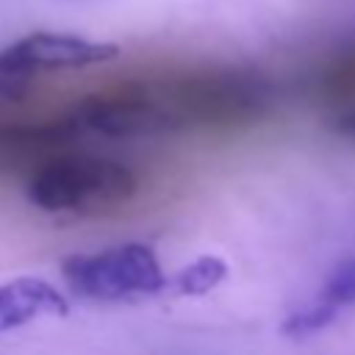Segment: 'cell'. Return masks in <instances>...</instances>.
<instances>
[{"instance_id":"obj_1","label":"cell","mask_w":355,"mask_h":355,"mask_svg":"<svg viewBox=\"0 0 355 355\" xmlns=\"http://www.w3.org/2000/svg\"><path fill=\"white\" fill-rule=\"evenodd\" d=\"M164 103L183 128H239L266 114L272 86L239 67H200L158 80Z\"/></svg>"},{"instance_id":"obj_2","label":"cell","mask_w":355,"mask_h":355,"mask_svg":"<svg viewBox=\"0 0 355 355\" xmlns=\"http://www.w3.org/2000/svg\"><path fill=\"white\" fill-rule=\"evenodd\" d=\"M136 189V175L119 161L58 153L31 175L28 200L50 214H105L128 202Z\"/></svg>"},{"instance_id":"obj_3","label":"cell","mask_w":355,"mask_h":355,"mask_svg":"<svg viewBox=\"0 0 355 355\" xmlns=\"http://www.w3.org/2000/svg\"><path fill=\"white\" fill-rule=\"evenodd\" d=\"M61 277L75 294L100 302L158 294L169 280L153 247L139 241L114 244L100 252L69 255L61 263Z\"/></svg>"},{"instance_id":"obj_4","label":"cell","mask_w":355,"mask_h":355,"mask_svg":"<svg viewBox=\"0 0 355 355\" xmlns=\"http://www.w3.org/2000/svg\"><path fill=\"white\" fill-rule=\"evenodd\" d=\"M72 125L83 133H97L108 139H136L161 136L178 130L158 80H122L105 86L94 94L80 97L69 114Z\"/></svg>"},{"instance_id":"obj_5","label":"cell","mask_w":355,"mask_h":355,"mask_svg":"<svg viewBox=\"0 0 355 355\" xmlns=\"http://www.w3.org/2000/svg\"><path fill=\"white\" fill-rule=\"evenodd\" d=\"M116 55L114 44L103 42H89L83 36L72 33H50V31H36L6 50H0V78L22 94L31 78L42 72H58V69H83L92 64L111 61Z\"/></svg>"},{"instance_id":"obj_6","label":"cell","mask_w":355,"mask_h":355,"mask_svg":"<svg viewBox=\"0 0 355 355\" xmlns=\"http://www.w3.org/2000/svg\"><path fill=\"white\" fill-rule=\"evenodd\" d=\"M80 130L64 114L50 122H14L0 125V161H33L44 164L47 158L64 153L69 141H75Z\"/></svg>"},{"instance_id":"obj_7","label":"cell","mask_w":355,"mask_h":355,"mask_svg":"<svg viewBox=\"0 0 355 355\" xmlns=\"http://www.w3.org/2000/svg\"><path fill=\"white\" fill-rule=\"evenodd\" d=\"M47 313H67L64 294L42 277H17L0 286V333Z\"/></svg>"},{"instance_id":"obj_8","label":"cell","mask_w":355,"mask_h":355,"mask_svg":"<svg viewBox=\"0 0 355 355\" xmlns=\"http://www.w3.org/2000/svg\"><path fill=\"white\" fill-rule=\"evenodd\" d=\"M313 83L327 103L355 100V42H344L330 50L322 67L316 69Z\"/></svg>"},{"instance_id":"obj_9","label":"cell","mask_w":355,"mask_h":355,"mask_svg":"<svg viewBox=\"0 0 355 355\" xmlns=\"http://www.w3.org/2000/svg\"><path fill=\"white\" fill-rule=\"evenodd\" d=\"M225 275H227L225 261L216 255H205V258H197L189 266H183L175 277H169L166 288H175L178 294H205L208 288L222 283Z\"/></svg>"},{"instance_id":"obj_10","label":"cell","mask_w":355,"mask_h":355,"mask_svg":"<svg viewBox=\"0 0 355 355\" xmlns=\"http://www.w3.org/2000/svg\"><path fill=\"white\" fill-rule=\"evenodd\" d=\"M336 313H338V311H336L333 305H327V302H322V300L316 297L313 302H308V305H302V308H297V311L288 313V319L283 322V333L291 336V338L313 336V333L324 330V327L336 319Z\"/></svg>"},{"instance_id":"obj_11","label":"cell","mask_w":355,"mask_h":355,"mask_svg":"<svg viewBox=\"0 0 355 355\" xmlns=\"http://www.w3.org/2000/svg\"><path fill=\"white\" fill-rule=\"evenodd\" d=\"M319 300L327 302V305H333L336 311L355 305V258L341 261L330 272V277L324 280V286L319 291Z\"/></svg>"},{"instance_id":"obj_12","label":"cell","mask_w":355,"mask_h":355,"mask_svg":"<svg viewBox=\"0 0 355 355\" xmlns=\"http://www.w3.org/2000/svg\"><path fill=\"white\" fill-rule=\"evenodd\" d=\"M336 130L341 136H347V139H355V105L336 116Z\"/></svg>"}]
</instances>
